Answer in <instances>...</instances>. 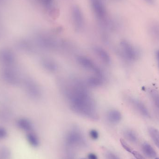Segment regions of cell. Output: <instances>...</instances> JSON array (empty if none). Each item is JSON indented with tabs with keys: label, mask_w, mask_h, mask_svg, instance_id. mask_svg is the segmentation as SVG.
Masks as SVG:
<instances>
[{
	"label": "cell",
	"mask_w": 159,
	"mask_h": 159,
	"mask_svg": "<svg viewBox=\"0 0 159 159\" xmlns=\"http://www.w3.org/2000/svg\"><path fill=\"white\" fill-rule=\"evenodd\" d=\"M8 136L7 130L2 127H0V140L5 139Z\"/></svg>",
	"instance_id": "obj_24"
},
{
	"label": "cell",
	"mask_w": 159,
	"mask_h": 159,
	"mask_svg": "<svg viewBox=\"0 0 159 159\" xmlns=\"http://www.w3.org/2000/svg\"><path fill=\"white\" fill-rule=\"evenodd\" d=\"M88 159H98L97 155L94 153H89L88 155Z\"/></svg>",
	"instance_id": "obj_29"
},
{
	"label": "cell",
	"mask_w": 159,
	"mask_h": 159,
	"mask_svg": "<svg viewBox=\"0 0 159 159\" xmlns=\"http://www.w3.org/2000/svg\"><path fill=\"white\" fill-rule=\"evenodd\" d=\"M89 1L93 11L99 22L104 27L108 28L110 20L107 17L103 0H89Z\"/></svg>",
	"instance_id": "obj_2"
},
{
	"label": "cell",
	"mask_w": 159,
	"mask_h": 159,
	"mask_svg": "<svg viewBox=\"0 0 159 159\" xmlns=\"http://www.w3.org/2000/svg\"><path fill=\"white\" fill-rule=\"evenodd\" d=\"M127 101L134 110H136L142 116L145 117L149 116V113L148 110L142 102L131 97L127 98Z\"/></svg>",
	"instance_id": "obj_10"
},
{
	"label": "cell",
	"mask_w": 159,
	"mask_h": 159,
	"mask_svg": "<svg viewBox=\"0 0 159 159\" xmlns=\"http://www.w3.org/2000/svg\"><path fill=\"white\" fill-rule=\"evenodd\" d=\"M72 16L75 30L77 31H81L84 28L85 22L83 13L78 6L74 5L73 7Z\"/></svg>",
	"instance_id": "obj_8"
},
{
	"label": "cell",
	"mask_w": 159,
	"mask_h": 159,
	"mask_svg": "<svg viewBox=\"0 0 159 159\" xmlns=\"http://www.w3.org/2000/svg\"><path fill=\"white\" fill-rule=\"evenodd\" d=\"M104 81L105 78L103 76L92 75L87 77L86 84L87 86L92 88H99L103 85Z\"/></svg>",
	"instance_id": "obj_14"
},
{
	"label": "cell",
	"mask_w": 159,
	"mask_h": 159,
	"mask_svg": "<svg viewBox=\"0 0 159 159\" xmlns=\"http://www.w3.org/2000/svg\"><path fill=\"white\" fill-rule=\"evenodd\" d=\"M41 65L46 71L55 73L58 70V65L54 59L49 57H45L41 60Z\"/></svg>",
	"instance_id": "obj_13"
},
{
	"label": "cell",
	"mask_w": 159,
	"mask_h": 159,
	"mask_svg": "<svg viewBox=\"0 0 159 159\" xmlns=\"http://www.w3.org/2000/svg\"><path fill=\"white\" fill-rule=\"evenodd\" d=\"M0 157L2 159H12V153L10 148L6 146L0 148Z\"/></svg>",
	"instance_id": "obj_19"
},
{
	"label": "cell",
	"mask_w": 159,
	"mask_h": 159,
	"mask_svg": "<svg viewBox=\"0 0 159 159\" xmlns=\"http://www.w3.org/2000/svg\"><path fill=\"white\" fill-rule=\"evenodd\" d=\"M144 1L149 4H153L155 3V0H144Z\"/></svg>",
	"instance_id": "obj_30"
},
{
	"label": "cell",
	"mask_w": 159,
	"mask_h": 159,
	"mask_svg": "<svg viewBox=\"0 0 159 159\" xmlns=\"http://www.w3.org/2000/svg\"><path fill=\"white\" fill-rule=\"evenodd\" d=\"M2 76L5 81L11 85H18L20 82L19 76L10 67L4 68L2 72Z\"/></svg>",
	"instance_id": "obj_9"
},
{
	"label": "cell",
	"mask_w": 159,
	"mask_h": 159,
	"mask_svg": "<svg viewBox=\"0 0 159 159\" xmlns=\"http://www.w3.org/2000/svg\"><path fill=\"white\" fill-rule=\"evenodd\" d=\"M148 132L152 140L159 148V130L155 128H150Z\"/></svg>",
	"instance_id": "obj_20"
},
{
	"label": "cell",
	"mask_w": 159,
	"mask_h": 159,
	"mask_svg": "<svg viewBox=\"0 0 159 159\" xmlns=\"http://www.w3.org/2000/svg\"><path fill=\"white\" fill-rule=\"evenodd\" d=\"M107 159H120L116 155L111 152H108L106 155Z\"/></svg>",
	"instance_id": "obj_27"
},
{
	"label": "cell",
	"mask_w": 159,
	"mask_h": 159,
	"mask_svg": "<svg viewBox=\"0 0 159 159\" xmlns=\"http://www.w3.org/2000/svg\"><path fill=\"white\" fill-rule=\"evenodd\" d=\"M16 125L20 129L27 133L33 131V125L30 120L28 119L20 118L18 120Z\"/></svg>",
	"instance_id": "obj_16"
},
{
	"label": "cell",
	"mask_w": 159,
	"mask_h": 159,
	"mask_svg": "<svg viewBox=\"0 0 159 159\" xmlns=\"http://www.w3.org/2000/svg\"><path fill=\"white\" fill-rule=\"evenodd\" d=\"M157 58L158 61L159 62V50L157 52Z\"/></svg>",
	"instance_id": "obj_31"
},
{
	"label": "cell",
	"mask_w": 159,
	"mask_h": 159,
	"mask_svg": "<svg viewBox=\"0 0 159 159\" xmlns=\"http://www.w3.org/2000/svg\"><path fill=\"white\" fill-rule=\"evenodd\" d=\"M0 60L7 67H10L15 63L16 57L12 51L4 49L0 53Z\"/></svg>",
	"instance_id": "obj_12"
},
{
	"label": "cell",
	"mask_w": 159,
	"mask_h": 159,
	"mask_svg": "<svg viewBox=\"0 0 159 159\" xmlns=\"http://www.w3.org/2000/svg\"><path fill=\"white\" fill-rule=\"evenodd\" d=\"M26 138L28 143L32 147L36 148L40 145V141L38 135L33 131L27 133Z\"/></svg>",
	"instance_id": "obj_17"
},
{
	"label": "cell",
	"mask_w": 159,
	"mask_h": 159,
	"mask_svg": "<svg viewBox=\"0 0 159 159\" xmlns=\"http://www.w3.org/2000/svg\"></svg>",
	"instance_id": "obj_37"
},
{
	"label": "cell",
	"mask_w": 159,
	"mask_h": 159,
	"mask_svg": "<svg viewBox=\"0 0 159 159\" xmlns=\"http://www.w3.org/2000/svg\"><path fill=\"white\" fill-rule=\"evenodd\" d=\"M76 61L82 69L91 73L92 75L104 77L102 69L89 57L84 56H78L76 57Z\"/></svg>",
	"instance_id": "obj_4"
},
{
	"label": "cell",
	"mask_w": 159,
	"mask_h": 159,
	"mask_svg": "<svg viewBox=\"0 0 159 159\" xmlns=\"http://www.w3.org/2000/svg\"></svg>",
	"instance_id": "obj_36"
},
{
	"label": "cell",
	"mask_w": 159,
	"mask_h": 159,
	"mask_svg": "<svg viewBox=\"0 0 159 159\" xmlns=\"http://www.w3.org/2000/svg\"><path fill=\"white\" fill-rule=\"evenodd\" d=\"M106 118L108 122L111 124H117L121 120L122 115L117 109H110L107 113Z\"/></svg>",
	"instance_id": "obj_15"
},
{
	"label": "cell",
	"mask_w": 159,
	"mask_h": 159,
	"mask_svg": "<svg viewBox=\"0 0 159 159\" xmlns=\"http://www.w3.org/2000/svg\"><path fill=\"white\" fill-rule=\"evenodd\" d=\"M71 159L67 158V159Z\"/></svg>",
	"instance_id": "obj_35"
},
{
	"label": "cell",
	"mask_w": 159,
	"mask_h": 159,
	"mask_svg": "<svg viewBox=\"0 0 159 159\" xmlns=\"http://www.w3.org/2000/svg\"><path fill=\"white\" fill-rule=\"evenodd\" d=\"M36 42L39 46L46 50H56L58 47L57 40L47 33H42L38 34L36 37Z\"/></svg>",
	"instance_id": "obj_6"
},
{
	"label": "cell",
	"mask_w": 159,
	"mask_h": 159,
	"mask_svg": "<svg viewBox=\"0 0 159 159\" xmlns=\"http://www.w3.org/2000/svg\"><path fill=\"white\" fill-rule=\"evenodd\" d=\"M120 143H121V145H122V147H123L126 151L131 153V152H132L133 151L132 149L131 148L128 144V143L125 142L124 139H120Z\"/></svg>",
	"instance_id": "obj_26"
},
{
	"label": "cell",
	"mask_w": 159,
	"mask_h": 159,
	"mask_svg": "<svg viewBox=\"0 0 159 159\" xmlns=\"http://www.w3.org/2000/svg\"><path fill=\"white\" fill-rule=\"evenodd\" d=\"M115 1H120V0H115Z\"/></svg>",
	"instance_id": "obj_34"
},
{
	"label": "cell",
	"mask_w": 159,
	"mask_h": 159,
	"mask_svg": "<svg viewBox=\"0 0 159 159\" xmlns=\"http://www.w3.org/2000/svg\"><path fill=\"white\" fill-rule=\"evenodd\" d=\"M93 51L96 57L103 62L107 65L111 64L112 60L109 53L103 48L99 46H94L93 48Z\"/></svg>",
	"instance_id": "obj_11"
},
{
	"label": "cell",
	"mask_w": 159,
	"mask_h": 159,
	"mask_svg": "<svg viewBox=\"0 0 159 159\" xmlns=\"http://www.w3.org/2000/svg\"><path fill=\"white\" fill-rule=\"evenodd\" d=\"M132 154L137 159H145L137 151L133 150L132 152H131Z\"/></svg>",
	"instance_id": "obj_28"
},
{
	"label": "cell",
	"mask_w": 159,
	"mask_h": 159,
	"mask_svg": "<svg viewBox=\"0 0 159 159\" xmlns=\"http://www.w3.org/2000/svg\"><path fill=\"white\" fill-rule=\"evenodd\" d=\"M61 91L71 109L77 115L92 120H97L98 115L95 101L86 83L77 78L62 80Z\"/></svg>",
	"instance_id": "obj_1"
},
{
	"label": "cell",
	"mask_w": 159,
	"mask_h": 159,
	"mask_svg": "<svg viewBox=\"0 0 159 159\" xmlns=\"http://www.w3.org/2000/svg\"><path fill=\"white\" fill-rule=\"evenodd\" d=\"M65 143L70 147H83L86 144V141L82 133L75 128L71 129L66 134Z\"/></svg>",
	"instance_id": "obj_5"
},
{
	"label": "cell",
	"mask_w": 159,
	"mask_h": 159,
	"mask_svg": "<svg viewBox=\"0 0 159 159\" xmlns=\"http://www.w3.org/2000/svg\"><path fill=\"white\" fill-rule=\"evenodd\" d=\"M119 51L121 57L126 61L129 62L136 61L140 55L137 48L126 40H123L120 42Z\"/></svg>",
	"instance_id": "obj_3"
},
{
	"label": "cell",
	"mask_w": 159,
	"mask_h": 159,
	"mask_svg": "<svg viewBox=\"0 0 159 159\" xmlns=\"http://www.w3.org/2000/svg\"><path fill=\"white\" fill-rule=\"evenodd\" d=\"M149 95L155 105L159 108V92L154 89L149 90Z\"/></svg>",
	"instance_id": "obj_22"
},
{
	"label": "cell",
	"mask_w": 159,
	"mask_h": 159,
	"mask_svg": "<svg viewBox=\"0 0 159 159\" xmlns=\"http://www.w3.org/2000/svg\"><path fill=\"white\" fill-rule=\"evenodd\" d=\"M143 150L144 154L149 158L155 157H156V151L148 143H144L143 145Z\"/></svg>",
	"instance_id": "obj_18"
},
{
	"label": "cell",
	"mask_w": 159,
	"mask_h": 159,
	"mask_svg": "<svg viewBox=\"0 0 159 159\" xmlns=\"http://www.w3.org/2000/svg\"><path fill=\"white\" fill-rule=\"evenodd\" d=\"M159 159V158H156V159Z\"/></svg>",
	"instance_id": "obj_33"
},
{
	"label": "cell",
	"mask_w": 159,
	"mask_h": 159,
	"mask_svg": "<svg viewBox=\"0 0 159 159\" xmlns=\"http://www.w3.org/2000/svg\"><path fill=\"white\" fill-rule=\"evenodd\" d=\"M24 88L27 94L32 99L37 100L42 97V90L34 80L30 79L26 80L24 82Z\"/></svg>",
	"instance_id": "obj_7"
},
{
	"label": "cell",
	"mask_w": 159,
	"mask_h": 159,
	"mask_svg": "<svg viewBox=\"0 0 159 159\" xmlns=\"http://www.w3.org/2000/svg\"><path fill=\"white\" fill-rule=\"evenodd\" d=\"M90 137L92 140H96L99 138V132L95 129H91L89 133Z\"/></svg>",
	"instance_id": "obj_25"
},
{
	"label": "cell",
	"mask_w": 159,
	"mask_h": 159,
	"mask_svg": "<svg viewBox=\"0 0 159 159\" xmlns=\"http://www.w3.org/2000/svg\"><path fill=\"white\" fill-rule=\"evenodd\" d=\"M3 1H4V0H0V2H3Z\"/></svg>",
	"instance_id": "obj_32"
},
{
	"label": "cell",
	"mask_w": 159,
	"mask_h": 159,
	"mask_svg": "<svg viewBox=\"0 0 159 159\" xmlns=\"http://www.w3.org/2000/svg\"><path fill=\"white\" fill-rule=\"evenodd\" d=\"M124 135L129 141L132 143H135L137 141V138L134 132L131 130H127L124 132Z\"/></svg>",
	"instance_id": "obj_23"
},
{
	"label": "cell",
	"mask_w": 159,
	"mask_h": 159,
	"mask_svg": "<svg viewBox=\"0 0 159 159\" xmlns=\"http://www.w3.org/2000/svg\"><path fill=\"white\" fill-rule=\"evenodd\" d=\"M149 31L151 35L159 41V24L157 23H152L149 27Z\"/></svg>",
	"instance_id": "obj_21"
}]
</instances>
